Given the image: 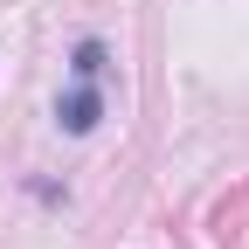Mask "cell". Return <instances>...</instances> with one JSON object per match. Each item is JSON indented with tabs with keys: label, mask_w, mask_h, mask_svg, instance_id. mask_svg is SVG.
Instances as JSON below:
<instances>
[{
	"label": "cell",
	"mask_w": 249,
	"mask_h": 249,
	"mask_svg": "<svg viewBox=\"0 0 249 249\" xmlns=\"http://www.w3.org/2000/svg\"><path fill=\"white\" fill-rule=\"evenodd\" d=\"M97 118H104V97H97V76H76V90L62 97V132H97Z\"/></svg>",
	"instance_id": "obj_1"
},
{
	"label": "cell",
	"mask_w": 249,
	"mask_h": 249,
	"mask_svg": "<svg viewBox=\"0 0 249 249\" xmlns=\"http://www.w3.org/2000/svg\"><path fill=\"white\" fill-rule=\"evenodd\" d=\"M76 76H104V42H76Z\"/></svg>",
	"instance_id": "obj_2"
}]
</instances>
